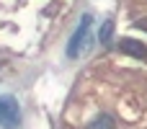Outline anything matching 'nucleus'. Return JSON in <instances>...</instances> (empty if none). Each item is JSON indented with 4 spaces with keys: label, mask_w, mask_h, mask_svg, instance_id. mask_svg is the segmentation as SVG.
<instances>
[{
    "label": "nucleus",
    "mask_w": 147,
    "mask_h": 129,
    "mask_svg": "<svg viewBox=\"0 0 147 129\" xmlns=\"http://www.w3.org/2000/svg\"><path fill=\"white\" fill-rule=\"evenodd\" d=\"M0 124L5 129H18L21 124V109L10 96H0Z\"/></svg>",
    "instance_id": "f03ea898"
},
{
    "label": "nucleus",
    "mask_w": 147,
    "mask_h": 129,
    "mask_svg": "<svg viewBox=\"0 0 147 129\" xmlns=\"http://www.w3.org/2000/svg\"><path fill=\"white\" fill-rule=\"evenodd\" d=\"M137 26H140V28H147V21H140Z\"/></svg>",
    "instance_id": "423d86ee"
},
{
    "label": "nucleus",
    "mask_w": 147,
    "mask_h": 129,
    "mask_svg": "<svg viewBox=\"0 0 147 129\" xmlns=\"http://www.w3.org/2000/svg\"><path fill=\"white\" fill-rule=\"evenodd\" d=\"M111 34H114V21H106L101 26V31H98V41L101 44H109L111 41Z\"/></svg>",
    "instance_id": "39448f33"
},
{
    "label": "nucleus",
    "mask_w": 147,
    "mask_h": 129,
    "mask_svg": "<svg viewBox=\"0 0 147 129\" xmlns=\"http://www.w3.org/2000/svg\"><path fill=\"white\" fill-rule=\"evenodd\" d=\"M119 49L124 54H129V57H137V59H145L147 57V47L142 41H137V39H121L119 41Z\"/></svg>",
    "instance_id": "7ed1b4c3"
},
{
    "label": "nucleus",
    "mask_w": 147,
    "mask_h": 129,
    "mask_svg": "<svg viewBox=\"0 0 147 129\" xmlns=\"http://www.w3.org/2000/svg\"><path fill=\"white\" fill-rule=\"evenodd\" d=\"M90 23H93V18H90V16H83V18H80V26L75 28V34H72V39H70V44H67V57H70V59H78V57L88 49Z\"/></svg>",
    "instance_id": "f257e3e1"
},
{
    "label": "nucleus",
    "mask_w": 147,
    "mask_h": 129,
    "mask_svg": "<svg viewBox=\"0 0 147 129\" xmlns=\"http://www.w3.org/2000/svg\"><path fill=\"white\" fill-rule=\"evenodd\" d=\"M116 124H114V119L109 116V114H101L98 119H93V124H90V129H114Z\"/></svg>",
    "instance_id": "20e7f679"
}]
</instances>
